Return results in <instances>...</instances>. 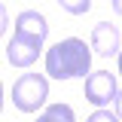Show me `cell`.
<instances>
[{
    "mask_svg": "<svg viewBox=\"0 0 122 122\" xmlns=\"http://www.w3.org/2000/svg\"><path fill=\"white\" fill-rule=\"evenodd\" d=\"M113 12H116V15H122V0H113Z\"/></svg>",
    "mask_w": 122,
    "mask_h": 122,
    "instance_id": "obj_11",
    "label": "cell"
},
{
    "mask_svg": "<svg viewBox=\"0 0 122 122\" xmlns=\"http://www.w3.org/2000/svg\"><path fill=\"white\" fill-rule=\"evenodd\" d=\"M113 104H116V116L122 119V92H116V98H113Z\"/></svg>",
    "mask_w": 122,
    "mask_h": 122,
    "instance_id": "obj_10",
    "label": "cell"
},
{
    "mask_svg": "<svg viewBox=\"0 0 122 122\" xmlns=\"http://www.w3.org/2000/svg\"><path fill=\"white\" fill-rule=\"evenodd\" d=\"M58 6L70 15H86L92 9V0H58Z\"/></svg>",
    "mask_w": 122,
    "mask_h": 122,
    "instance_id": "obj_7",
    "label": "cell"
},
{
    "mask_svg": "<svg viewBox=\"0 0 122 122\" xmlns=\"http://www.w3.org/2000/svg\"><path fill=\"white\" fill-rule=\"evenodd\" d=\"M0 110H3V82H0Z\"/></svg>",
    "mask_w": 122,
    "mask_h": 122,
    "instance_id": "obj_12",
    "label": "cell"
},
{
    "mask_svg": "<svg viewBox=\"0 0 122 122\" xmlns=\"http://www.w3.org/2000/svg\"><path fill=\"white\" fill-rule=\"evenodd\" d=\"M92 67V49L86 40L79 37H67L58 40L46 52V73L52 79H73V76H86Z\"/></svg>",
    "mask_w": 122,
    "mask_h": 122,
    "instance_id": "obj_2",
    "label": "cell"
},
{
    "mask_svg": "<svg viewBox=\"0 0 122 122\" xmlns=\"http://www.w3.org/2000/svg\"><path fill=\"white\" fill-rule=\"evenodd\" d=\"M46 37H49V25H46L43 12H37V9L18 12L15 15V34L6 46V61L12 67H30L40 58Z\"/></svg>",
    "mask_w": 122,
    "mask_h": 122,
    "instance_id": "obj_1",
    "label": "cell"
},
{
    "mask_svg": "<svg viewBox=\"0 0 122 122\" xmlns=\"http://www.w3.org/2000/svg\"><path fill=\"white\" fill-rule=\"evenodd\" d=\"M73 107L70 104H49L43 110V116H37V122H73Z\"/></svg>",
    "mask_w": 122,
    "mask_h": 122,
    "instance_id": "obj_6",
    "label": "cell"
},
{
    "mask_svg": "<svg viewBox=\"0 0 122 122\" xmlns=\"http://www.w3.org/2000/svg\"><path fill=\"white\" fill-rule=\"evenodd\" d=\"M86 122H122V119L116 116V113H110L107 107H98V110H95V113H92Z\"/></svg>",
    "mask_w": 122,
    "mask_h": 122,
    "instance_id": "obj_8",
    "label": "cell"
},
{
    "mask_svg": "<svg viewBox=\"0 0 122 122\" xmlns=\"http://www.w3.org/2000/svg\"><path fill=\"white\" fill-rule=\"evenodd\" d=\"M6 25H9V15H6V6L0 3V37L6 34Z\"/></svg>",
    "mask_w": 122,
    "mask_h": 122,
    "instance_id": "obj_9",
    "label": "cell"
},
{
    "mask_svg": "<svg viewBox=\"0 0 122 122\" xmlns=\"http://www.w3.org/2000/svg\"><path fill=\"white\" fill-rule=\"evenodd\" d=\"M119 73H122V49H119Z\"/></svg>",
    "mask_w": 122,
    "mask_h": 122,
    "instance_id": "obj_13",
    "label": "cell"
},
{
    "mask_svg": "<svg viewBox=\"0 0 122 122\" xmlns=\"http://www.w3.org/2000/svg\"><path fill=\"white\" fill-rule=\"evenodd\" d=\"M92 49L101 55V58H110V55H119V30L113 28L110 21H101L92 30Z\"/></svg>",
    "mask_w": 122,
    "mask_h": 122,
    "instance_id": "obj_5",
    "label": "cell"
},
{
    "mask_svg": "<svg viewBox=\"0 0 122 122\" xmlns=\"http://www.w3.org/2000/svg\"><path fill=\"white\" fill-rule=\"evenodd\" d=\"M49 98V79L43 73H21L12 86V104L21 113H37Z\"/></svg>",
    "mask_w": 122,
    "mask_h": 122,
    "instance_id": "obj_3",
    "label": "cell"
},
{
    "mask_svg": "<svg viewBox=\"0 0 122 122\" xmlns=\"http://www.w3.org/2000/svg\"><path fill=\"white\" fill-rule=\"evenodd\" d=\"M86 101H92L95 107H107L113 98H116V76L110 70H98V73H89L86 76Z\"/></svg>",
    "mask_w": 122,
    "mask_h": 122,
    "instance_id": "obj_4",
    "label": "cell"
}]
</instances>
